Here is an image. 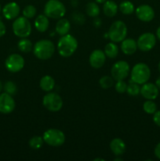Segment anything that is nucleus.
I'll use <instances>...</instances> for the list:
<instances>
[{
    "instance_id": "nucleus-43",
    "label": "nucleus",
    "mask_w": 160,
    "mask_h": 161,
    "mask_svg": "<svg viewBox=\"0 0 160 161\" xmlns=\"http://www.w3.org/2000/svg\"><path fill=\"white\" fill-rule=\"evenodd\" d=\"M158 71H159V72H160V61H159V63H158Z\"/></svg>"
},
{
    "instance_id": "nucleus-30",
    "label": "nucleus",
    "mask_w": 160,
    "mask_h": 161,
    "mask_svg": "<svg viewBox=\"0 0 160 161\" xmlns=\"http://www.w3.org/2000/svg\"><path fill=\"white\" fill-rule=\"evenodd\" d=\"M126 92L130 96H136L141 93V87L139 84L131 81L130 84L127 85Z\"/></svg>"
},
{
    "instance_id": "nucleus-3",
    "label": "nucleus",
    "mask_w": 160,
    "mask_h": 161,
    "mask_svg": "<svg viewBox=\"0 0 160 161\" xmlns=\"http://www.w3.org/2000/svg\"><path fill=\"white\" fill-rule=\"evenodd\" d=\"M151 77V70L148 65L144 63H137L132 69L130 72L131 81L139 85L147 83Z\"/></svg>"
},
{
    "instance_id": "nucleus-9",
    "label": "nucleus",
    "mask_w": 160,
    "mask_h": 161,
    "mask_svg": "<svg viewBox=\"0 0 160 161\" xmlns=\"http://www.w3.org/2000/svg\"><path fill=\"white\" fill-rule=\"evenodd\" d=\"M130 64L125 61H119L115 63L111 69V76L115 80H124L130 74Z\"/></svg>"
},
{
    "instance_id": "nucleus-38",
    "label": "nucleus",
    "mask_w": 160,
    "mask_h": 161,
    "mask_svg": "<svg viewBox=\"0 0 160 161\" xmlns=\"http://www.w3.org/2000/svg\"><path fill=\"white\" fill-rule=\"evenodd\" d=\"M156 36L158 39L160 40V26L157 28V31H156Z\"/></svg>"
},
{
    "instance_id": "nucleus-34",
    "label": "nucleus",
    "mask_w": 160,
    "mask_h": 161,
    "mask_svg": "<svg viewBox=\"0 0 160 161\" xmlns=\"http://www.w3.org/2000/svg\"><path fill=\"white\" fill-rule=\"evenodd\" d=\"M153 116V121L157 126L160 127V110L159 111H156L154 113Z\"/></svg>"
},
{
    "instance_id": "nucleus-36",
    "label": "nucleus",
    "mask_w": 160,
    "mask_h": 161,
    "mask_svg": "<svg viewBox=\"0 0 160 161\" xmlns=\"http://www.w3.org/2000/svg\"><path fill=\"white\" fill-rule=\"evenodd\" d=\"M154 153H155V157L160 160V142H158V144L156 145V146H155V150H154Z\"/></svg>"
},
{
    "instance_id": "nucleus-27",
    "label": "nucleus",
    "mask_w": 160,
    "mask_h": 161,
    "mask_svg": "<svg viewBox=\"0 0 160 161\" xmlns=\"http://www.w3.org/2000/svg\"><path fill=\"white\" fill-rule=\"evenodd\" d=\"M44 143L43 138L41 136H33L28 142V145L32 149H39Z\"/></svg>"
},
{
    "instance_id": "nucleus-21",
    "label": "nucleus",
    "mask_w": 160,
    "mask_h": 161,
    "mask_svg": "<svg viewBox=\"0 0 160 161\" xmlns=\"http://www.w3.org/2000/svg\"><path fill=\"white\" fill-rule=\"evenodd\" d=\"M103 12L108 17H113L118 12V5L112 0H107L103 5Z\"/></svg>"
},
{
    "instance_id": "nucleus-4",
    "label": "nucleus",
    "mask_w": 160,
    "mask_h": 161,
    "mask_svg": "<svg viewBox=\"0 0 160 161\" xmlns=\"http://www.w3.org/2000/svg\"><path fill=\"white\" fill-rule=\"evenodd\" d=\"M65 14V6L60 0H49L44 6V14L49 18L61 19Z\"/></svg>"
},
{
    "instance_id": "nucleus-33",
    "label": "nucleus",
    "mask_w": 160,
    "mask_h": 161,
    "mask_svg": "<svg viewBox=\"0 0 160 161\" xmlns=\"http://www.w3.org/2000/svg\"><path fill=\"white\" fill-rule=\"evenodd\" d=\"M115 88L119 94H123L126 92L127 84L124 80H118L117 83L115 85Z\"/></svg>"
},
{
    "instance_id": "nucleus-25",
    "label": "nucleus",
    "mask_w": 160,
    "mask_h": 161,
    "mask_svg": "<svg viewBox=\"0 0 160 161\" xmlns=\"http://www.w3.org/2000/svg\"><path fill=\"white\" fill-rule=\"evenodd\" d=\"M17 47L22 53H29L31 50H33V46L31 40L27 38H21V39L18 42Z\"/></svg>"
},
{
    "instance_id": "nucleus-44",
    "label": "nucleus",
    "mask_w": 160,
    "mask_h": 161,
    "mask_svg": "<svg viewBox=\"0 0 160 161\" xmlns=\"http://www.w3.org/2000/svg\"><path fill=\"white\" fill-rule=\"evenodd\" d=\"M2 6H1V4H0V14H1V12H2Z\"/></svg>"
},
{
    "instance_id": "nucleus-16",
    "label": "nucleus",
    "mask_w": 160,
    "mask_h": 161,
    "mask_svg": "<svg viewBox=\"0 0 160 161\" xmlns=\"http://www.w3.org/2000/svg\"><path fill=\"white\" fill-rule=\"evenodd\" d=\"M3 16L7 20H13L19 16L20 12V8L19 5L15 2H11L4 6L2 9Z\"/></svg>"
},
{
    "instance_id": "nucleus-26",
    "label": "nucleus",
    "mask_w": 160,
    "mask_h": 161,
    "mask_svg": "<svg viewBox=\"0 0 160 161\" xmlns=\"http://www.w3.org/2000/svg\"><path fill=\"white\" fill-rule=\"evenodd\" d=\"M119 10L125 15H130L135 11L134 5L130 1H123L119 4Z\"/></svg>"
},
{
    "instance_id": "nucleus-17",
    "label": "nucleus",
    "mask_w": 160,
    "mask_h": 161,
    "mask_svg": "<svg viewBox=\"0 0 160 161\" xmlns=\"http://www.w3.org/2000/svg\"><path fill=\"white\" fill-rule=\"evenodd\" d=\"M136 41L133 39H125L121 42V50L125 55H132L137 50Z\"/></svg>"
},
{
    "instance_id": "nucleus-31",
    "label": "nucleus",
    "mask_w": 160,
    "mask_h": 161,
    "mask_svg": "<svg viewBox=\"0 0 160 161\" xmlns=\"http://www.w3.org/2000/svg\"><path fill=\"white\" fill-rule=\"evenodd\" d=\"M36 8L33 5H28L23 9V16L28 19H31L36 15Z\"/></svg>"
},
{
    "instance_id": "nucleus-12",
    "label": "nucleus",
    "mask_w": 160,
    "mask_h": 161,
    "mask_svg": "<svg viewBox=\"0 0 160 161\" xmlns=\"http://www.w3.org/2000/svg\"><path fill=\"white\" fill-rule=\"evenodd\" d=\"M16 103L12 95L7 93L0 94V113L3 114H9L14 110Z\"/></svg>"
},
{
    "instance_id": "nucleus-2",
    "label": "nucleus",
    "mask_w": 160,
    "mask_h": 161,
    "mask_svg": "<svg viewBox=\"0 0 160 161\" xmlns=\"http://www.w3.org/2000/svg\"><path fill=\"white\" fill-rule=\"evenodd\" d=\"M55 52V46L52 41L41 39L33 47L34 55L39 59L45 61L51 58Z\"/></svg>"
},
{
    "instance_id": "nucleus-24",
    "label": "nucleus",
    "mask_w": 160,
    "mask_h": 161,
    "mask_svg": "<svg viewBox=\"0 0 160 161\" xmlns=\"http://www.w3.org/2000/svg\"><path fill=\"white\" fill-rule=\"evenodd\" d=\"M86 14L90 17H97L100 14V7L97 3L91 2L89 3L86 6Z\"/></svg>"
},
{
    "instance_id": "nucleus-32",
    "label": "nucleus",
    "mask_w": 160,
    "mask_h": 161,
    "mask_svg": "<svg viewBox=\"0 0 160 161\" xmlns=\"http://www.w3.org/2000/svg\"><path fill=\"white\" fill-rule=\"evenodd\" d=\"M3 89H4L5 92L7 93V94H10V95H14L16 94L17 91V85L13 83V81H7L5 83L4 86H3Z\"/></svg>"
},
{
    "instance_id": "nucleus-1",
    "label": "nucleus",
    "mask_w": 160,
    "mask_h": 161,
    "mask_svg": "<svg viewBox=\"0 0 160 161\" xmlns=\"http://www.w3.org/2000/svg\"><path fill=\"white\" fill-rule=\"evenodd\" d=\"M78 48V41L70 34L62 36L57 42V50L63 58H69Z\"/></svg>"
},
{
    "instance_id": "nucleus-35",
    "label": "nucleus",
    "mask_w": 160,
    "mask_h": 161,
    "mask_svg": "<svg viewBox=\"0 0 160 161\" xmlns=\"http://www.w3.org/2000/svg\"><path fill=\"white\" fill-rule=\"evenodd\" d=\"M6 32V25H5L4 23L0 20V38L3 37V36H5Z\"/></svg>"
},
{
    "instance_id": "nucleus-19",
    "label": "nucleus",
    "mask_w": 160,
    "mask_h": 161,
    "mask_svg": "<svg viewBox=\"0 0 160 161\" xmlns=\"http://www.w3.org/2000/svg\"><path fill=\"white\" fill-rule=\"evenodd\" d=\"M50 26L49 17H47L45 14H40L38 16L35 20V27L37 31L40 32H45L47 31Z\"/></svg>"
},
{
    "instance_id": "nucleus-20",
    "label": "nucleus",
    "mask_w": 160,
    "mask_h": 161,
    "mask_svg": "<svg viewBox=\"0 0 160 161\" xmlns=\"http://www.w3.org/2000/svg\"><path fill=\"white\" fill-rule=\"evenodd\" d=\"M70 29H71L70 22H69V20H67V19H65V18L60 19V20L57 21V23H56V27H55L56 32L61 36L68 34Z\"/></svg>"
},
{
    "instance_id": "nucleus-42",
    "label": "nucleus",
    "mask_w": 160,
    "mask_h": 161,
    "mask_svg": "<svg viewBox=\"0 0 160 161\" xmlns=\"http://www.w3.org/2000/svg\"><path fill=\"white\" fill-rule=\"evenodd\" d=\"M115 161H117V160H122V159H120V158H115L114 160Z\"/></svg>"
},
{
    "instance_id": "nucleus-10",
    "label": "nucleus",
    "mask_w": 160,
    "mask_h": 161,
    "mask_svg": "<svg viewBox=\"0 0 160 161\" xmlns=\"http://www.w3.org/2000/svg\"><path fill=\"white\" fill-rule=\"evenodd\" d=\"M24 58L20 54L13 53L10 54L5 61V66L9 72L16 73L20 72L24 67Z\"/></svg>"
},
{
    "instance_id": "nucleus-8",
    "label": "nucleus",
    "mask_w": 160,
    "mask_h": 161,
    "mask_svg": "<svg viewBox=\"0 0 160 161\" xmlns=\"http://www.w3.org/2000/svg\"><path fill=\"white\" fill-rule=\"evenodd\" d=\"M42 105L49 111L56 113L63 107V100L56 93L48 92L42 98Z\"/></svg>"
},
{
    "instance_id": "nucleus-37",
    "label": "nucleus",
    "mask_w": 160,
    "mask_h": 161,
    "mask_svg": "<svg viewBox=\"0 0 160 161\" xmlns=\"http://www.w3.org/2000/svg\"><path fill=\"white\" fill-rule=\"evenodd\" d=\"M155 85L157 86V87L158 88V90H160V76L158 77L156 80V82H155Z\"/></svg>"
},
{
    "instance_id": "nucleus-13",
    "label": "nucleus",
    "mask_w": 160,
    "mask_h": 161,
    "mask_svg": "<svg viewBox=\"0 0 160 161\" xmlns=\"http://www.w3.org/2000/svg\"><path fill=\"white\" fill-rule=\"evenodd\" d=\"M135 12H136V17L141 21H152L155 17V11L153 8L147 4L139 6L135 9Z\"/></svg>"
},
{
    "instance_id": "nucleus-40",
    "label": "nucleus",
    "mask_w": 160,
    "mask_h": 161,
    "mask_svg": "<svg viewBox=\"0 0 160 161\" xmlns=\"http://www.w3.org/2000/svg\"><path fill=\"white\" fill-rule=\"evenodd\" d=\"M3 83H2L1 80H0V94H1V92H2V91H3Z\"/></svg>"
},
{
    "instance_id": "nucleus-18",
    "label": "nucleus",
    "mask_w": 160,
    "mask_h": 161,
    "mask_svg": "<svg viewBox=\"0 0 160 161\" xmlns=\"http://www.w3.org/2000/svg\"><path fill=\"white\" fill-rule=\"evenodd\" d=\"M110 149L114 155H115L116 157H120L125 153V144L123 140L121 138H114L110 142Z\"/></svg>"
},
{
    "instance_id": "nucleus-22",
    "label": "nucleus",
    "mask_w": 160,
    "mask_h": 161,
    "mask_svg": "<svg viewBox=\"0 0 160 161\" xmlns=\"http://www.w3.org/2000/svg\"><path fill=\"white\" fill-rule=\"evenodd\" d=\"M40 88L45 92H50L55 86V80L50 75H45L42 77L39 82Z\"/></svg>"
},
{
    "instance_id": "nucleus-39",
    "label": "nucleus",
    "mask_w": 160,
    "mask_h": 161,
    "mask_svg": "<svg viewBox=\"0 0 160 161\" xmlns=\"http://www.w3.org/2000/svg\"><path fill=\"white\" fill-rule=\"evenodd\" d=\"M97 4H104L107 0H95Z\"/></svg>"
},
{
    "instance_id": "nucleus-11",
    "label": "nucleus",
    "mask_w": 160,
    "mask_h": 161,
    "mask_svg": "<svg viewBox=\"0 0 160 161\" xmlns=\"http://www.w3.org/2000/svg\"><path fill=\"white\" fill-rule=\"evenodd\" d=\"M137 48L144 52L152 50L156 44V37L152 32H145L141 35L136 41Z\"/></svg>"
},
{
    "instance_id": "nucleus-29",
    "label": "nucleus",
    "mask_w": 160,
    "mask_h": 161,
    "mask_svg": "<svg viewBox=\"0 0 160 161\" xmlns=\"http://www.w3.org/2000/svg\"><path fill=\"white\" fill-rule=\"evenodd\" d=\"M143 109L147 114H154L157 111V105L153 100H147L143 105Z\"/></svg>"
},
{
    "instance_id": "nucleus-15",
    "label": "nucleus",
    "mask_w": 160,
    "mask_h": 161,
    "mask_svg": "<svg viewBox=\"0 0 160 161\" xmlns=\"http://www.w3.org/2000/svg\"><path fill=\"white\" fill-rule=\"evenodd\" d=\"M140 94L147 100H155L158 96V88L152 83H145L142 84Z\"/></svg>"
},
{
    "instance_id": "nucleus-41",
    "label": "nucleus",
    "mask_w": 160,
    "mask_h": 161,
    "mask_svg": "<svg viewBox=\"0 0 160 161\" xmlns=\"http://www.w3.org/2000/svg\"><path fill=\"white\" fill-rule=\"evenodd\" d=\"M97 160H102L104 161V159H100V158H97V159H94V161H97Z\"/></svg>"
},
{
    "instance_id": "nucleus-7",
    "label": "nucleus",
    "mask_w": 160,
    "mask_h": 161,
    "mask_svg": "<svg viewBox=\"0 0 160 161\" xmlns=\"http://www.w3.org/2000/svg\"><path fill=\"white\" fill-rule=\"evenodd\" d=\"M42 138H43L44 142L53 147L62 146L65 142V135L59 129H48L44 132Z\"/></svg>"
},
{
    "instance_id": "nucleus-6",
    "label": "nucleus",
    "mask_w": 160,
    "mask_h": 161,
    "mask_svg": "<svg viewBox=\"0 0 160 161\" xmlns=\"http://www.w3.org/2000/svg\"><path fill=\"white\" fill-rule=\"evenodd\" d=\"M14 35L20 38H27L31 33V25L28 18L19 17L15 19L12 25Z\"/></svg>"
},
{
    "instance_id": "nucleus-14",
    "label": "nucleus",
    "mask_w": 160,
    "mask_h": 161,
    "mask_svg": "<svg viewBox=\"0 0 160 161\" xmlns=\"http://www.w3.org/2000/svg\"><path fill=\"white\" fill-rule=\"evenodd\" d=\"M89 64L93 69H100L106 61V55L101 50H94L89 55Z\"/></svg>"
},
{
    "instance_id": "nucleus-5",
    "label": "nucleus",
    "mask_w": 160,
    "mask_h": 161,
    "mask_svg": "<svg viewBox=\"0 0 160 161\" xmlns=\"http://www.w3.org/2000/svg\"><path fill=\"white\" fill-rule=\"evenodd\" d=\"M127 27L122 20H115L111 24L108 31V37L111 42H120L125 39Z\"/></svg>"
},
{
    "instance_id": "nucleus-28",
    "label": "nucleus",
    "mask_w": 160,
    "mask_h": 161,
    "mask_svg": "<svg viewBox=\"0 0 160 161\" xmlns=\"http://www.w3.org/2000/svg\"><path fill=\"white\" fill-rule=\"evenodd\" d=\"M114 80L112 76L104 75L99 80V84L103 89H108L114 85Z\"/></svg>"
},
{
    "instance_id": "nucleus-23",
    "label": "nucleus",
    "mask_w": 160,
    "mask_h": 161,
    "mask_svg": "<svg viewBox=\"0 0 160 161\" xmlns=\"http://www.w3.org/2000/svg\"><path fill=\"white\" fill-rule=\"evenodd\" d=\"M104 52L106 57L113 59V58H115L118 56V54H119V47L116 45L115 42H108L105 46L104 51Z\"/></svg>"
}]
</instances>
